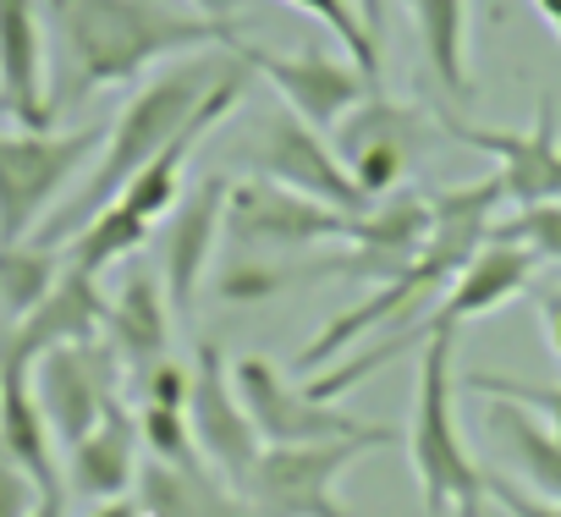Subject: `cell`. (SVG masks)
I'll return each mask as SVG.
<instances>
[{"instance_id":"obj_35","label":"cell","mask_w":561,"mask_h":517,"mask_svg":"<svg viewBox=\"0 0 561 517\" xmlns=\"http://www.w3.org/2000/svg\"><path fill=\"white\" fill-rule=\"evenodd\" d=\"M187 7H193V12H204V18H226V23H231V18L248 7V0H187Z\"/></svg>"},{"instance_id":"obj_29","label":"cell","mask_w":561,"mask_h":517,"mask_svg":"<svg viewBox=\"0 0 561 517\" xmlns=\"http://www.w3.org/2000/svg\"><path fill=\"white\" fill-rule=\"evenodd\" d=\"M495 237L528 248L539 265H561V198L528 204V209H517L512 220H495Z\"/></svg>"},{"instance_id":"obj_11","label":"cell","mask_w":561,"mask_h":517,"mask_svg":"<svg viewBox=\"0 0 561 517\" xmlns=\"http://www.w3.org/2000/svg\"><path fill=\"white\" fill-rule=\"evenodd\" d=\"M122 358L111 353V342H83V347H56L34 364V397L39 413L56 435V446H78L116 402H122Z\"/></svg>"},{"instance_id":"obj_10","label":"cell","mask_w":561,"mask_h":517,"mask_svg":"<svg viewBox=\"0 0 561 517\" xmlns=\"http://www.w3.org/2000/svg\"><path fill=\"white\" fill-rule=\"evenodd\" d=\"M231 386H237V397H242L264 446H325V440H386L391 446V440H402L386 424H364V418H353L331 402H314L304 386H293L259 353L231 364Z\"/></svg>"},{"instance_id":"obj_5","label":"cell","mask_w":561,"mask_h":517,"mask_svg":"<svg viewBox=\"0 0 561 517\" xmlns=\"http://www.w3.org/2000/svg\"><path fill=\"white\" fill-rule=\"evenodd\" d=\"M237 160L264 176V182H280V187H293V193H309L320 204H336V209H353L364 215L375 198L347 176V165L336 160L331 138L314 133L304 116H293L287 105H275V111H259L248 122V138L237 143Z\"/></svg>"},{"instance_id":"obj_9","label":"cell","mask_w":561,"mask_h":517,"mask_svg":"<svg viewBox=\"0 0 561 517\" xmlns=\"http://www.w3.org/2000/svg\"><path fill=\"white\" fill-rule=\"evenodd\" d=\"M386 440H325V446H264L253 473L237 484L253 517H353L336 501V479Z\"/></svg>"},{"instance_id":"obj_27","label":"cell","mask_w":561,"mask_h":517,"mask_svg":"<svg viewBox=\"0 0 561 517\" xmlns=\"http://www.w3.org/2000/svg\"><path fill=\"white\" fill-rule=\"evenodd\" d=\"M293 287H298V265H287V258H259V253H253V258H237V265L220 271L215 298L231 303V309H259V303L293 292Z\"/></svg>"},{"instance_id":"obj_26","label":"cell","mask_w":561,"mask_h":517,"mask_svg":"<svg viewBox=\"0 0 561 517\" xmlns=\"http://www.w3.org/2000/svg\"><path fill=\"white\" fill-rule=\"evenodd\" d=\"M280 7L309 12L320 28H331V34L342 39V50L353 56V67H358L369 83L386 78V45L369 34V23H364V12H358V0H280Z\"/></svg>"},{"instance_id":"obj_31","label":"cell","mask_w":561,"mask_h":517,"mask_svg":"<svg viewBox=\"0 0 561 517\" xmlns=\"http://www.w3.org/2000/svg\"><path fill=\"white\" fill-rule=\"evenodd\" d=\"M133 386H138V397H144V402H154V407H182V413H187L193 369H182L176 358H160V364H154L149 375H138Z\"/></svg>"},{"instance_id":"obj_13","label":"cell","mask_w":561,"mask_h":517,"mask_svg":"<svg viewBox=\"0 0 561 517\" xmlns=\"http://www.w3.org/2000/svg\"><path fill=\"white\" fill-rule=\"evenodd\" d=\"M253 78H264L275 94H280V105H287L293 116H304L314 133H331L369 89H380V83H369L358 67H353V56H325V50H314V45H304L298 56H275V50H259V45H237L231 50Z\"/></svg>"},{"instance_id":"obj_24","label":"cell","mask_w":561,"mask_h":517,"mask_svg":"<svg viewBox=\"0 0 561 517\" xmlns=\"http://www.w3.org/2000/svg\"><path fill=\"white\" fill-rule=\"evenodd\" d=\"M149 237H154L149 220H138V215L122 209V204H105L94 220H83V226L67 237V265L83 271V276H105L111 265L133 258Z\"/></svg>"},{"instance_id":"obj_15","label":"cell","mask_w":561,"mask_h":517,"mask_svg":"<svg viewBox=\"0 0 561 517\" xmlns=\"http://www.w3.org/2000/svg\"><path fill=\"white\" fill-rule=\"evenodd\" d=\"M105 309H111V298L100 292V276H83V271H72L61 258V282L50 287V298L34 314H23L18 325L0 331V364L34 369L56 347L100 342L105 336Z\"/></svg>"},{"instance_id":"obj_16","label":"cell","mask_w":561,"mask_h":517,"mask_svg":"<svg viewBox=\"0 0 561 517\" xmlns=\"http://www.w3.org/2000/svg\"><path fill=\"white\" fill-rule=\"evenodd\" d=\"M0 111L23 133H50V34L39 0H0Z\"/></svg>"},{"instance_id":"obj_18","label":"cell","mask_w":561,"mask_h":517,"mask_svg":"<svg viewBox=\"0 0 561 517\" xmlns=\"http://www.w3.org/2000/svg\"><path fill=\"white\" fill-rule=\"evenodd\" d=\"M171 298H165V282L160 271L138 265L116 292H111V309H105V342L111 353L122 358L127 380L149 375L165 353H171Z\"/></svg>"},{"instance_id":"obj_1","label":"cell","mask_w":561,"mask_h":517,"mask_svg":"<svg viewBox=\"0 0 561 517\" xmlns=\"http://www.w3.org/2000/svg\"><path fill=\"white\" fill-rule=\"evenodd\" d=\"M50 34V111L100 89L138 83L154 61L187 50H237V18H204L187 0H39Z\"/></svg>"},{"instance_id":"obj_34","label":"cell","mask_w":561,"mask_h":517,"mask_svg":"<svg viewBox=\"0 0 561 517\" xmlns=\"http://www.w3.org/2000/svg\"><path fill=\"white\" fill-rule=\"evenodd\" d=\"M539 325H545L550 353L561 358V292H545V298H539Z\"/></svg>"},{"instance_id":"obj_28","label":"cell","mask_w":561,"mask_h":517,"mask_svg":"<svg viewBox=\"0 0 561 517\" xmlns=\"http://www.w3.org/2000/svg\"><path fill=\"white\" fill-rule=\"evenodd\" d=\"M138 440H144V451H149L154 462H165V468H198V462H204V451H198L193 424H187L182 407H154V402H144V407H138Z\"/></svg>"},{"instance_id":"obj_20","label":"cell","mask_w":561,"mask_h":517,"mask_svg":"<svg viewBox=\"0 0 561 517\" xmlns=\"http://www.w3.org/2000/svg\"><path fill=\"white\" fill-rule=\"evenodd\" d=\"M133 501L144 517H253L242 490L215 473L209 462L198 468H165V462H144L138 468V484H133Z\"/></svg>"},{"instance_id":"obj_22","label":"cell","mask_w":561,"mask_h":517,"mask_svg":"<svg viewBox=\"0 0 561 517\" xmlns=\"http://www.w3.org/2000/svg\"><path fill=\"white\" fill-rule=\"evenodd\" d=\"M413 28H419V50H424V72L435 78L446 105H473L479 100V78L468 67V0H408Z\"/></svg>"},{"instance_id":"obj_6","label":"cell","mask_w":561,"mask_h":517,"mask_svg":"<svg viewBox=\"0 0 561 517\" xmlns=\"http://www.w3.org/2000/svg\"><path fill=\"white\" fill-rule=\"evenodd\" d=\"M430 116H435V133H446L451 143L484 149L495 160V176H501L512 209L561 198V111H556L550 94L534 100V122L528 127H484V122L462 116L446 100Z\"/></svg>"},{"instance_id":"obj_40","label":"cell","mask_w":561,"mask_h":517,"mask_svg":"<svg viewBox=\"0 0 561 517\" xmlns=\"http://www.w3.org/2000/svg\"><path fill=\"white\" fill-rule=\"evenodd\" d=\"M0 331H7V325H0Z\"/></svg>"},{"instance_id":"obj_33","label":"cell","mask_w":561,"mask_h":517,"mask_svg":"<svg viewBox=\"0 0 561 517\" xmlns=\"http://www.w3.org/2000/svg\"><path fill=\"white\" fill-rule=\"evenodd\" d=\"M490 506L506 512V517H561V501H545V495H528L523 484H512V473H490Z\"/></svg>"},{"instance_id":"obj_17","label":"cell","mask_w":561,"mask_h":517,"mask_svg":"<svg viewBox=\"0 0 561 517\" xmlns=\"http://www.w3.org/2000/svg\"><path fill=\"white\" fill-rule=\"evenodd\" d=\"M534 271H539V258L528 253V248H517V242H506V237H490L468 265L457 271V282L446 287V298L430 309V314H419V325L435 336V331H462L468 320H484V314H495V309H506L512 298H523L528 287H534Z\"/></svg>"},{"instance_id":"obj_3","label":"cell","mask_w":561,"mask_h":517,"mask_svg":"<svg viewBox=\"0 0 561 517\" xmlns=\"http://www.w3.org/2000/svg\"><path fill=\"white\" fill-rule=\"evenodd\" d=\"M419 501L430 517H484L490 512V473L473 462L462 424H457V331H435L419 347L413 380V424L402 435Z\"/></svg>"},{"instance_id":"obj_30","label":"cell","mask_w":561,"mask_h":517,"mask_svg":"<svg viewBox=\"0 0 561 517\" xmlns=\"http://www.w3.org/2000/svg\"><path fill=\"white\" fill-rule=\"evenodd\" d=\"M462 386H468V391H479V397L523 402L528 413H539V418L561 435V386H550V380H517V375H490V369H473Z\"/></svg>"},{"instance_id":"obj_8","label":"cell","mask_w":561,"mask_h":517,"mask_svg":"<svg viewBox=\"0 0 561 517\" xmlns=\"http://www.w3.org/2000/svg\"><path fill=\"white\" fill-rule=\"evenodd\" d=\"M226 237L237 248H253V253L293 258V253H309V248H325V242H353L358 237V215L253 176V182H231Z\"/></svg>"},{"instance_id":"obj_23","label":"cell","mask_w":561,"mask_h":517,"mask_svg":"<svg viewBox=\"0 0 561 517\" xmlns=\"http://www.w3.org/2000/svg\"><path fill=\"white\" fill-rule=\"evenodd\" d=\"M0 446L39 479V490H67V473L56 468V435L34 397V369L18 364H0Z\"/></svg>"},{"instance_id":"obj_38","label":"cell","mask_w":561,"mask_h":517,"mask_svg":"<svg viewBox=\"0 0 561 517\" xmlns=\"http://www.w3.org/2000/svg\"><path fill=\"white\" fill-rule=\"evenodd\" d=\"M534 12H539V18L550 23V34L561 39V0H534Z\"/></svg>"},{"instance_id":"obj_4","label":"cell","mask_w":561,"mask_h":517,"mask_svg":"<svg viewBox=\"0 0 561 517\" xmlns=\"http://www.w3.org/2000/svg\"><path fill=\"white\" fill-rule=\"evenodd\" d=\"M111 127H78V133H0V242H28L39 220L56 209V198L83 176L89 160H100Z\"/></svg>"},{"instance_id":"obj_25","label":"cell","mask_w":561,"mask_h":517,"mask_svg":"<svg viewBox=\"0 0 561 517\" xmlns=\"http://www.w3.org/2000/svg\"><path fill=\"white\" fill-rule=\"evenodd\" d=\"M61 282V258L45 242H0V325H18L23 314H34L50 287Z\"/></svg>"},{"instance_id":"obj_2","label":"cell","mask_w":561,"mask_h":517,"mask_svg":"<svg viewBox=\"0 0 561 517\" xmlns=\"http://www.w3.org/2000/svg\"><path fill=\"white\" fill-rule=\"evenodd\" d=\"M231 67V50H209V56H193V61H176V67H165L160 78H149L133 100H127V111L116 116V127L105 133V149H100V160L89 165V182H83V193L61 209V220L39 237L45 248L50 242H61V237H72L83 220H94L105 204H116V193L187 127V116L209 100V89L220 83V72Z\"/></svg>"},{"instance_id":"obj_37","label":"cell","mask_w":561,"mask_h":517,"mask_svg":"<svg viewBox=\"0 0 561 517\" xmlns=\"http://www.w3.org/2000/svg\"><path fill=\"white\" fill-rule=\"evenodd\" d=\"M358 12H364V23H369V34L386 45V0H358Z\"/></svg>"},{"instance_id":"obj_14","label":"cell","mask_w":561,"mask_h":517,"mask_svg":"<svg viewBox=\"0 0 561 517\" xmlns=\"http://www.w3.org/2000/svg\"><path fill=\"white\" fill-rule=\"evenodd\" d=\"M187 424H193V440L204 451V462L215 473H226L231 484H242L264 451L237 386H231V364L220 353V342H198L193 353V391H187Z\"/></svg>"},{"instance_id":"obj_32","label":"cell","mask_w":561,"mask_h":517,"mask_svg":"<svg viewBox=\"0 0 561 517\" xmlns=\"http://www.w3.org/2000/svg\"><path fill=\"white\" fill-rule=\"evenodd\" d=\"M39 501V479L0 446V517H28Z\"/></svg>"},{"instance_id":"obj_39","label":"cell","mask_w":561,"mask_h":517,"mask_svg":"<svg viewBox=\"0 0 561 517\" xmlns=\"http://www.w3.org/2000/svg\"><path fill=\"white\" fill-rule=\"evenodd\" d=\"M484 517H506V512H495V506H490V512H484Z\"/></svg>"},{"instance_id":"obj_12","label":"cell","mask_w":561,"mask_h":517,"mask_svg":"<svg viewBox=\"0 0 561 517\" xmlns=\"http://www.w3.org/2000/svg\"><path fill=\"white\" fill-rule=\"evenodd\" d=\"M226 198H231V176L226 171H204L182 198L176 209L165 215V226H154V253H160V282H165V298L171 309L187 320L198 309V292L209 282V265H215V242L226 231Z\"/></svg>"},{"instance_id":"obj_21","label":"cell","mask_w":561,"mask_h":517,"mask_svg":"<svg viewBox=\"0 0 561 517\" xmlns=\"http://www.w3.org/2000/svg\"><path fill=\"white\" fill-rule=\"evenodd\" d=\"M484 429H490L495 451L506 457V473H517L528 495L561 501V435H556L539 413H528L523 402L490 397Z\"/></svg>"},{"instance_id":"obj_19","label":"cell","mask_w":561,"mask_h":517,"mask_svg":"<svg viewBox=\"0 0 561 517\" xmlns=\"http://www.w3.org/2000/svg\"><path fill=\"white\" fill-rule=\"evenodd\" d=\"M138 418L116 402L78 446H67V490L83 501H122L138 484Z\"/></svg>"},{"instance_id":"obj_7","label":"cell","mask_w":561,"mask_h":517,"mask_svg":"<svg viewBox=\"0 0 561 517\" xmlns=\"http://www.w3.org/2000/svg\"><path fill=\"white\" fill-rule=\"evenodd\" d=\"M430 138H435V122H430L419 105L386 100L380 89H369V94L331 127L336 160L347 165V176H353L369 198L397 193V187L419 171V160L430 154Z\"/></svg>"},{"instance_id":"obj_36","label":"cell","mask_w":561,"mask_h":517,"mask_svg":"<svg viewBox=\"0 0 561 517\" xmlns=\"http://www.w3.org/2000/svg\"><path fill=\"white\" fill-rule=\"evenodd\" d=\"M28 517H67V490H39Z\"/></svg>"}]
</instances>
